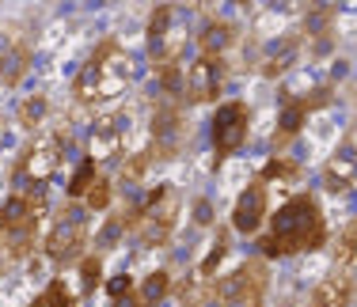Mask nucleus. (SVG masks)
<instances>
[{"label":"nucleus","instance_id":"obj_13","mask_svg":"<svg viewBox=\"0 0 357 307\" xmlns=\"http://www.w3.org/2000/svg\"><path fill=\"white\" fill-rule=\"evenodd\" d=\"M296 54H301V42H296L293 34H285V38L270 42V46L262 49L259 72H262V76H282V72H289V68H293Z\"/></svg>","mask_w":357,"mask_h":307},{"label":"nucleus","instance_id":"obj_21","mask_svg":"<svg viewBox=\"0 0 357 307\" xmlns=\"http://www.w3.org/2000/svg\"><path fill=\"white\" fill-rule=\"evenodd\" d=\"M225 243H228V232H220L217 235V243H213V251H209V258L206 262H202V277H213V273H217V266H220V258H225Z\"/></svg>","mask_w":357,"mask_h":307},{"label":"nucleus","instance_id":"obj_7","mask_svg":"<svg viewBox=\"0 0 357 307\" xmlns=\"http://www.w3.org/2000/svg\"><path fill=\"white\" fill-rule=\"evenodd\" d=\"M225 57H206L198 54V61L186 68V99L190 102H213L225 88Z\"/></svg>","mask_w":357,"mask_h":307},{"label":"nucleus","instance_id":"obj_2","mask_svg":"<svg viewBox=\"0 0 357 307\" xmlns=\"http://www.w3.org/2000/svg\"><path fill=\"white\" fill-rule=\"evenodd\" d=\"M130 80H133V61L114 46V42H103V46L91 54V61L80 68V76H76V84H73V95H76V102H84V107H107V102H114L126 88H130Z\"/></svg>","mask_w":357,"mask_h":307},{"label":"nucleus","instance_id":"obj_19","mask_svg":"<svg viewBox=\"0 0 357 307\" xmlns=\"http://www.w3.org/2000/svg\"><path fill=\"white\" fill-rule=\"evenodd\" d=\"M35 304L38 307H76V296L69 292V285H65V281H54V285H50Z\"/></svg>","mask_w":357,"mask_h":307},{"label":"nucleus","instance_id":"obj_30","mask_svg":"<svg viewBox=\"0 0 357 307\" xmlns=\"http://www.w3.org/2000/svg\"><path fill=\"white\" fill-rule=\"evenodd\" d=\"M35 307H38V304H35Z\"/></svg>","mask_w":357,"mask_h":307},{"label":"nucleus","instance_id":"obj_17","mask_svg":"<svg viewBox=\"0 0 357 307\" xmlns=\"http://www.w3.org/2000/svg\"><path fill=\"white\" fill-rule=\"evenodd\" d=\"M167 292H172V277H167L164 269L149 273V277L141 281V288H137V296H141V304H144V307H152V304L167 300Z\"/></svg>","mask_w":357,"mask_h":307},{"label":"nucleus","instance_id":"obj_3","mask_svg":"<svg viewBox=\"0 0 357 307\" xmlns=\"http://www.w3.org/2000/svg\"><path fill=\"white\" fill-rule=\"evenodd\" d=\"M266 288H270L266 266L259 258H251L236 273H228L220 285H213V300H217V307H262Z\"/></svg>","mask_w":357,"mask_h":307},{"label":"nucleus","instance_id":"obj_16","mask_svg":"<svg viewBox=\"0 0 357 307\" xmlns=\"http://www.w3.org/2000/svg\"><path fill=\"white\" fill-rule=\"evenodd\" d=\"M232 38H236V31L228 27V23H206L202 27V34H198V49L206 57H225V49L232 46Z\"/></svg>","mask_w":357,"mask_h":307},{"label":"nucleus","instance_id":"obj_29","mask_svg":"<svg viewBox=\"0 0 357 307\" xmlns=\"http://www.w3.org/2000/svg\"><path fill=\"white\" fill-rule=\"evenodd\" d=\"M350 141H354V144H357V133H354V136H350Z\"/></svg>","mask_w":357,"mask_h":307},{"label":"nucleus","instance_id":"obj_28","mask_svg":"<svg viewBox=\"0 0 357 307\" xmlns=\"http://www.w3.org/2000/svg\"><path fill=\"white\" fill-rule=\"evenodd\" d=\"M285 307H308V304H285Z\"/></svg>","mask_w":357,"mask_h":307},{"label":"nucleus","instance_id":"obj_26","mask_svg":"<svg viewBox=\"0 0 357 307\" xmlns=\"http://www.w3.org/2000/svg\"><path fill=\"white\" fill-rule=\"evenodd\" d=\"M342 0H308V15H335Z\"/></svg>","mask_w":357,"mask_h":307},{"label":"nucleus","instance_id":"obj_11","mask_svg":"<svg viewBox=\"0 0 357 307\" xmlns=\"http://www.w3.org/2000/svg\"><path fill=\"white\" fill-rule=\"evenodd\" d=\"M323 186L331 194H346L357 186V144L346 141L342 148H335L323 164Z\"/></svg>","mask_w":357,"mask_h":307},{"label":"nucleus","instance_id":"obj_6","mask_svg":"<svg viewBox=\"0 0 357 307\" xmlns=\"http://www.w3.org/2000/svg\"><path fill=\"white\" fill-rule=\"evenodd\" d=\"M248 107L243 102H225V107L213 114V148L217 159H228L232 152H240V144L248 141Z\"/></svg>","mask_w":357,"mask_h":307},{"label":"nucleus","instance_id":"obj_20","mask_svg":"<svg viewBox=\"0 0 357 307\" xmlns=\"http://www.w3.org/2000/svg\"><path fill=\"white\" fill-rule=\"evenodd\" d=\"M46 110H50V107H46V99H42V95H31V99L20 107V122L27 125V129H38L42 118H46Z\"/></svg>","mask_w":357,"mask_h":307},{"label":"nucleus","instance_id":"obj_23","mask_svg":"<svg viewBox=\"0 0 357 307\" xmlns=\"http://www.w3.org/2000/svg\"><path fill=\"white\" fill-rule=\"evenodd\" d=\"M144 171H149V156H144V152H137V156L126 159L122 178H126V182H137V178H144Z\"/></svg>","mask_w":357,"mask_h":307},{"label":"nucleus","instance_id":"obj_10","mask_svg":"<svg viewBox=\"0 0 357 307\" xmlns=\"http://www.w3.org/2000/svg\"><path fill=\"white\" fill-rule=\"evenodd\" d=\"M84 217H73V212H65L61 220L54 224V232L46 235V254L54 262H73V258H80V246H84Z\"/></svg>","mask_w":357,"mask_h":307},{"label":"nucleus","instance_id":"obj_8","mask_svg":"<svg viewBox=\"0 0 357 307\" xmlns=\"http://www.w3.org/2000/svg\"><path fill=\"white\" fill-rule=\"evenodd\" d=\"M266 209H270V190L262 178H255L248 190L240 194V201H236L232 209V228L243 235H255L262 228V220H266Z\"/></svg>","mask_w":357,"mask_h":307},{"label":"nucleus","instance_id":"obj_4","mask_svg":"<svg viewBox=\"0 0 357 307\" xmlns=\"http://www.w3.org/2000/svg\"><path fill=\"white\" fill-rule=\"evenodd\" d=\"M175 212H178V194L175 186H156V190L144 198L141 205V239L149 246H164L172 239V228H175Z\"/></svg>","mask_w":357,"mask_h":307},{"label":"nucleus","instance_id":"obj_5","mask_svg":"<svg viewBox=\"0 0 357 307\" xmlns=\"http://www.w3.org/2000/svg\"><path fill=\"white\" fill-rule=\"evenodd\" d=\"M57 164H61V136H42V141H35L23 152L20 167H15V182H23L20 194L42 190V182L57 171Z\"/></svg>","mask_w":357,"mask_h":307},{"label":"nucleus","instance_id":"obj_14","mask_svg":"<svg viewBox=\"0 0 357 307\" xmlns=\"http://www.w3.org/2000/svg\"><path fill=\"white\" fill-rule=\"evenodd\" d=\"M178 133H183V122H178V110L175 107H160L156 110V125H152V136H156V148L160 156H172L178 148Z\"/></svg>","mask_w":357,"mask_h":307},{"label":"nucleus","instance_id":"obj_12","mask_svg":"<svg viewBox=\"0 0 357 307\" xmlns=\"http://www.w3.org/2000/svg\"><path fill=\"white\" fill-rule=\"evenodd\" d=\"M350 300H354V281L342 269H335L331 277H323L316 285L308 307H350Z\"/></svg>","mask_w":357,"mask_h":307},{"label":"nucleus","instance_id":"obj_9","mask_svg":"<svg viewBox=\"0 0 357 307\" xmlns=\"http://www.w3.org/2000/svg\"><path fill=\"white\" fill-rule=\"evenodd\" d=\"M130 148V118L126 114H107L91 129V159H110Z\"/></svg>","mask_w":357,"mask_h":307},{"label":"nucleus","instance_id":"obj_25","mask_svg":"<svg viewBox=\"0 0 357 307\" xmlns=\"http://www.w3.org/2000/svg\"><path fill=\"white\" fill-rule=\"evenodd\" d=\"M107 292H110V300H118V296L133 292V277H130V273H122V277H114V281L107 285Z\"/></svg>","mask_w":357,"mask_h":307},{"label":"nucleus","instance_id":"obj_27","mask_svg":"<svg viewBox=\"0 0 357 307\" xmlns=\"http://www.w3.org/2000/svg\"><path fill=\"white\" fill-rule=\"evenodd\" d=\"M114 307H144V304H141V296H137V288H133V292H126V296H118V300H114Z\"/></svg>","mask_w":357,"mask_h":307},{"label":"nucleus","instance_id":"obj_1","mask_svg":"<svg viewBox=\"0 0 357 307\" xmlns=\"http://www.w3.org/2000/svg\"><path fill=\"white\" fill-rule=\"evenodd\" d=\"M323 239H327V220L319 212V201L308 194H296L270 217V232L262 235L259 246L266 258H285V254L316 251L323 246Z\"/></svg>","mask_w":357,"mask_h":307},{"label":"nucleus","instance_id":"obj_24","mask_svg":"<svg viewBox=\"0 0 357 307\" xmlns=\"http://www.w3.org/2000/svg\"><path fill=\"white\" fill-rule=\"evenodd\" d=\"M99 285V258H84V269H80V292H91Z\"/></svg>","mask_w":357,"mask_h":307},{"label":"nucleus","instance_id":"obj_22","mask_svg":"<svg viewBox=\"0 0 357 307\" xmlns=\"http://www.w3.org/2000/svg\"><path fill=\"white\" fill-rule=\"evenodd\" d=\"M84 198H88L91 209H107V205H110V182H107V178H96V182H91V190L84 194Z\"/></svg>","mask_w":357,"mask_h":307},{"label":"nucleus","instance_id":"obj_18","mask_svg":"<svg viewBox=\"0 0 357 307\" xmlns=\"http://www.w3.org/2000/svg\"><path fill=\"white\" fill-rule=\"evenodd\" d=\"M91 182H96V159H91V156H84V159H80V167L73 171L69 194H73V198H84V194L91 190Z\"/></svg>","mask_w":357,"mask_h":307},{"label":"nucleus","instance_id":"obj_15","mask_svg":"<svg viewBox=\"0 0 357 307\" xmlns=\"http://www.w3.org/2000/svg\"><path fill=\"white\" fill-rule=\"evenodd\" d=\"M323 102H327V91H312V99H285V107H282V141L301 129L304 118H308L316 107H323Z\"/></svg>","mask_w":357,"mask_h":307}]
</instances>
